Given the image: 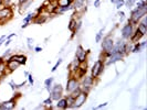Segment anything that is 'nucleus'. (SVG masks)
Instances as JSON below:
<instances>
[{"mask_svg":"<svg viewBox=\"0 0 147 110\" xmlns=\"http://www.w3.org/2000/svg\"><path fill=\"white\" fill-rule=\"evenodd\" d=\"M146 13H147V5L146 6H143V7H140V8H135L132 11V15L129 17L128 22L132 23L133 25H134V24H137V23L140 22V19L146 15Z\"/></svg>","mask_w":147,"mask_h":110,"instance_id":"nucleus-1","label":"nucleus"},{"mask_svg":"<svg viewBox=\"0 0 147 110\" xmlns=\"http://www.w3.org/2000/svg\"><path fill=\"white\" fill-rule=\"evenodd\" d=\"M86 99H88V93L84 91V90H81L78 95L74 97L73 103H72V107L71 108H74V109L75 108H81L82 106L85 103Z\"/></svg>","mask_w":147,"mask_h":110,"instance_id":"nucleus-2","label":"nucleus"},{"mask_svg":"<svg viewBox=\"0 0 147 110\" xmlns=\"http://www.w3.org/2000/svg\"><path fill=\"white\" fill-rule=\"evenodd\" d=\"M62 97H63V87L60 84L53 85L50 90V98L52 100H59Z\"/></svg>","mask_w":147,"mask_h":110,"instance_id":"nucleus-3","label":"nucleus"},{"mask_svg":"<svg viewBox=\"0 0 147 110\" xmlns=\"http://www.w3.org/2000/svg\"><path fill=\"white\" fill-rule=\"evenodd\" d=\"M12 15H13V8H0V22H8L10 19H12Z\"/></svg>","mask_w":147,"mask_h":110,"instance_id":"nucleus-4","label":"nucleus"},{"mask_svg":"<svg viewBox=\"0 0 147 110\" xmlns=\"http://www.w3.org/2000/svg\"><path fill=\"white\" fill-rule=\"evenodd\" d=\"M79 88H80V81H79V79H78L75 76H72V77H70V78L67 79L65 90L69 94L73 93V91H75V90L79 89Z\"/></svg>","mask_w":147,"mask_h":110,"instance_id":"nucleus-5","label":"nucleus"},{"mask_svg":"<svg viewBox=\"0 0 147 110\" xmlns=\"http://www.w3.org/2000/svg\"><path fill=\"white\" fill-rule=\"evenodd\" d=\"M103 69H104V63L103 61H101V59H98V61H96L95 63H94V65L92 67V71H91V76L96 79L101 74L103 73Z\"/></svg>","mask_w":147,"mask_h":110,"instance_id":"nucleus-6","label":"nucleus"},{"mask_svg":"<svg viewBox=\"0 0 147 110\" xmlns=\"http://www.w3.org/2000/svg\"><path fill=\"white\" fill-rule=\"evenodd\" d=\"M113 45H114V41H113L111 35H107V37H104L103 41H102V50L107 56L110 55V52L112 50V47H113Z\"/></svg>","mask_w":147,"mask_h":110,"instance_id":"nucleus-7","label":"nucleus"},{"mask_svg":"<svg viewBox=\"0 0 147 110\" xmlns=\"http://www.w3.org/2000/svg\"><path fill=\"white\" fill-rule=\"evenodd\" d=\"M82 77H83V78H82V83H81V85H80V87H81L82 90L88 93V90L93 86L94 78H93L92 76H84V75H83Z\"/></svg>","mask_w":147,"mask_h":110,"instance_id":"nucleus-8","label":"nucleus"},{"mask_svg":"<svg viewBox=\"0 0 147 110\" xmlns=\"http://www.w3.org/2000/svg\"><path fill=\"white\" fill-rule=\"evenodd\" d=\"M88 51H85L84 49H83V46L82 45H79L78 47H76V53H75V57L78 59V61L80 62V63H85L86 62V59H88Z\"/></svg>","mask_w":147,"mask_h":110,"instance_id":"nucleus-9","label":"nucleus"},{"mask_svg":"<svg viewBox=\"0 0 147 110\" xmlns=\"http://www.w3.org/2000/svg\"><path fill=\"white\" fill-rule=\"evenodd\" d=\"M133 32H134L133 24L128 22L127 24H125V25L122 28V31H121V33H122V37H123L124 40H128V39H131V37H132Z\"/></svg>","mask_w":147,"mask_h":110,"instance_id":"nucleus-10","label":"nucleus"},{"mask_svg":"<svg viewBox=\"0 0 147 110\" xmlns=\"http://www.w3.org/2000/svg\"><path fill=\"white\" fill-rule=\"evenodd\" d=\"M17 106V100L16 99H10L7 101L0 103V109L1 110H12Z\"/></svg>","mask_w":147,"mask_h":110,"instance_id":"nucleus-11","label":"nucleus"},{"mask_svg":"<svg viewBox=\"0 0 147 110\" xmlns=\"http://www.w3.org/2000/svg\"><path fill=\"white\" fill-rule=\"evenodd\" d=\"M124 57V54L123 53H112L109 55V61H106V64L107 65H111V64H114V63H116L117 61L119 59H122Z\"/></svg>","mask_w":147,"mask_h":110,"instance_id":"nucleus-12","label":"nucleus"},{"mask_svg":"<svg viewBox=\"0 0 147 110\" xmlns=\"http://www.w3.org/2000/svg\"><path fill=\"white\" fill-rule=\"evenodd\" d=\"M86 1L88 0H73V9L74 10H76V11H84V10H86V8H85V5H86Z\"/></svg>","mask_w":147,"mask_h":110,"instance_id":"nucleus-13","label":"nucleus"},{"mask_svg":"<svg viewBox=\"0 0 147 110\" xmlns=\"http://www.w3.org/2000/svg\"><path fill=\"white\" fill-rule=\"evenodd\" d=\"M8 59H13L17 61L20 65H24L27 63V56L23 55V54H15V55H10V57Z\"/></svg>","mask_w":147,"mask_h":110,"instance_id":"nucleus-14","label":"nucleus"},{"mask_svg":"<svg viewBox=\"0 0 147 110\" xmlns=\"http://www.w3.org/2000/svg\"><path fill=\"white\" fill-rule=\"evenodd\" d=\"M6 67L9 72H13L16 69H18L20 67V64L17 62V61H13V59H7V64H6Z\"/></svg>","mask_w":147,"mask_h":110,"instance_id":"nucleus-15","label":"nucleus"},{"mask_svg":"<svg viewBox=\"0 0 147 110\" xmlns=\"http://www.w3.org/2000/svg\"><path fill=\"white\" fill-rule=\"evenodd\" d=\"M32 3H33V0H26V1H23L21 3H19V5H18V7H19V12H20V13H23L24 11H27Z\"/></svg>","mask_w":147,"mask_h":110,"instance_id":"nucleus-16","label":"nucleus"},{"mask_svg":"<svg viewBox=\"0 0 147 110\" xmlns=\"http://www.w3.org/2000/svg\"><path fill=\"white\" fill-rule=\"evenodd\" d=\"M58 103H57V108L59 109H66L67 108V100L66 98H60L59 100H57Z\"/></svg>","mask_w":147,"mask_h":110,"instance_id":"nucleus-17","label":"nucleus"},{"mask_svg":"<svg viewBox=\"0 0 147 110\" xmlns=\"http://www.w3.org/2000/svg\"><path fill=\"white\" fill-rule=\"evenodd\" d=\"M143 37H144V35L140 33L138 30L136 29V31H135V32H133L132 37H131V40H132V42H137V41H138V40H140Z\"/></svg>","mask_w":147,"mask_h":110,"instance_id":"nucleus-18","label":"nucleus"},{"mask_svg":"<svg viewBox=\"0 0 147 110\" xmlns=\"http://www.w3.org/2000/svg\"><path fill=\"white\" fill-rule=\"evenodd\" d=\"M76 19L75 18H71L70 19V22H69V25H67V28H69V30L71 31V32H73V33H75L76 31H75V28H76Z\"/></svg>","mask_w":147,"mask_h":110,"instance_id":"nucleus-19","label":"nucleus"},{"mask_svg":"<svg viewBox=\"0 0 147 110\" xmlns=\"http://www.w3.org/2000/svg\"><path fill=\"white\" fill-rule=\"evenodd\" d=\"M137 24H138V25H137V30L140 31L143 35H145L147 32V24H145V23H143V22H140V21L138 22Z\"/></svg>","mask_w":147,"mask_h":110,"instance_id":"nucleus-20","label":"nucleus"},{"mask_svg":"<svg viewBox=\"0 0 147 110\" xmlns=\"http://www.w3.org/2000/svg\"><path fill=\"white\" fill-rule=\"evenodd\" d=\"M54 1L57 3V7H66L72 3L70 0H54Z\"/></svg>","mask_w":147,"mask_h":110,"instance_id":"nucleus-21","label":"nucleus"},{"mask_svg":"<svg viewBox=\"0 0 147 110\" xmlns=\"http://www.w3.org/2000/svg\"><path fill=\"white\" fill-rule=\"evenodd\" d=\"M54 81V78L53 77H49V78H47L45 81H44V86H45V89L50 93V90H51V87H52V83Z\"/></svg>","mask_w":147,"mask_h":110,"instance_id":"nucleus-22","label":"nucleus"},{"mask_svg":"<svg viewBox=\"0 0 147 110\" xmlns=\"http://www.w3.org/2000/svg\"><path fill=\"white\" fill-rule=\"evenodd\" d=\"M34 15H36L34 13H29V15L23 19V22H24V23H30V22L34 19Z\"/></svg>","mask_w":147,"mask_h":110,"instance_id":"nucleus-23","label":"nucleus"},{"mask_svg":"<svg viewBox=\"0 0 147 110\" xmlns=\"http://www.w3.org/2000/svg\"><path fill=\"white\" fill-rule=\"evenodd\" d=\"M136 1H137V0H125V3H124V5H125L128 9H131V8L136 3Z\"/></svg>","mask_w":147,"mask_h":110,"instance_id":"nucleus-24","label":"nucleus"},{"mask_svg":"<svg viewBox=\"0 0 147 110\" xmlns=\"http://www.w3.org/2000/svg\"><path fill=\"white\" fill-rule=\"evenodd\" d=\"M103 31H104V28L103 29H101L100 30V32L96 34V37H95V41L98 43V42H101L102 41V37H103Z\"/></svg>","mask_w":147,"mask_h":110,"instance_id":"nucleus-25","label":"nucleus"},{"mask_svg":"<svg viewBox=\"0 0 147 110\" xmlns=\"http://www.w3.org/2000/svg\"><path fill=\"white\" fill-rule=\"evenodd\" d=\"M142 51V47H140V42L138 43H135V45H134V47H132V51L133 53H138V52Z\"/></svg>","mask_w":147,"mask_h":110,"instance_id":"nucleus-26","label":"nucleus"},{"mask_svg":"<svg viewBox=\"0 0 147 110\" xmlns=\"http://www.w3.org/2000/svg\"><path fill=\"white\" fill-rule=\"evenodd\" d=\"M124 3H125V0H116V2H115L116 9H117V10H119L121 8L124 6Z\"/></svg>","mask_w":147,"mask_h":110,"instance_id":"nucleus-27","label":"nucleus"},{"mask_svg":"<svg viewBox=\"0 0 147 110\" xmlns=\"http://www.w3.org/2000/svg\"><path fill=\"white\" fill-rule=\"evenodd\" d=\"M52 101H53V100L49 97L48 99H45V100L43 101V105L45 106V107H50V108H52Z\"/></svg>","mask_w":147,"mask_h":110,"instance_id":"nucleus-28","label":"nucleus"},{"mask_svg":"<svg viewBox=\"0 0 147 110\" xmlns=\"http://www.w3.org/2000/svg\"><path fill=\"white\" fill-rule=\"evenodd\" d=\"M62 62H63V59H60L59 61H58V62L55 63V65H54V66H53V67H52L51 72H55V71H57V68L59 67V65H60V64H61V63H62Z\"/></svg>","mask_w":147,"mask_h":110,"instance_id":"nucleus-29","label":"nucleus"},{"mask_svg":"<svg viewBox=\"0 0 147 110\" xmlns=\"http://www.w3.org/2000/svg\"><path fill=\"white\" fill-rule=\"evenodd\" d=\"M27 41H28V49H29L30 51H32V44H33V39H31V37H28V39H27Z\"/></svg>","mask_w":147,"mask_h":110,"instance_id":"nucleus-30","label":"nucleus"},{"mask_svg":"<svg viewBox=\"0 0 147 110\" xmlns=\"http://www.w3.org/2000/svg\"><path fill=\"white\" fill-rule=\"evenodd\" d=\"M11 53H12V50H10V49H8L7 51L3 53V55H2V57H10V55H11Z\"/></svg>","mask_w":147,"mask_h":110,"instance_id":"nucleus-31","label":"nucleus"},{"mask_svg":"<svg viewBox=\"0 0 147 110\" xmlns=\"http://www.w3.org/2000/svg\"><path fill=\"white\" fill-rule=\"evenodd\" d=\"M117 15L119 17V19H121V21L124 19V15H125V13H124V11H118Z\"/></svg>","mask_w":147,"mask_h":110,"instance_id":"nucleus-32","label":"nucleus"},{"mask_svg":"<svg viewBox=\"0 0 147 110\" xmlns=\"http://www.w3.org/2000/svg\"><path fill=\"white\" fill-rule=\"evenodd\" d=\"M28 81H29L30 85H33L34 81H33V78H32V75H28Z\"/></svg>","mask_w":147,"mask_h":110,"instance_id":"nucleus-33","label":"nucleus"},{"mask_svg":"<svg viewBox=\"0 0 147 110\" xmlns=\"http://www.w3.org/2000/svg\"><path fill=\"white\" fill-rule=\"evenodd\" d=\"M100 3H101V0H95V1H94V7L98 8L100 7Z\"/></svg>","mask_w":147,"mask_h":110,"instance_id":"nucleus-34","label":"nucleus"},{"mask_svg":"<svg viewBox=\"0 0 147 110\" xmlns=\"http://www.w3.org/2000/svg\"><path fill=\"white\" fill-rule=\"evenodd\" d=\"M107 103H102V105H100V106H97L96 108H97V109H101V108H103V107H105V106H107Z\"/></svg>","mask_w":147,"mask_h":110,"instance_id":"nucleus-35","label":"nucleus"},{"mask_svg":"<svg viewBox=\"0 0 147 110\" xmlns=\"http://www.w3.org/2000/svg\"><path fill=\"white\" fill-rule=\"evenodd\" d=\"M42 51V47H40V46H37V47H34V52H37V53H39V52Z\"/></svg>","mask_w":147,"mask_h":110,"instance_id":"nucleus-36","label":"nucleus"},{"mask_svg":"<svg viewBox=\"0 0 147 110\" xmlns=\"http://www.w3.org/2000/svg\"><path fill=\"white\" fill-rule=\"evenodd\" d=\"M11 43V41H10V40H9V39H8L7 41H6V42H5V46H8V45H9V44Z\"/></svg>","mask_w":147,"mask_h":110,"instance_id":"nucleus-37","label":"nucleus"},{"mask_svg":"<svg viewBox=\"0 0 147 110\" xmlns=\"http://www.w3.org/2000/svg\"><path fill=\"white\" fill-rule=\"evenodd\" d=\"M29 24H30V23H24V24H22V25H21V29H24V28H27V27H28Z\"/></svg>","mask_w":147,"mask_h":110,"instance_id":"nucleus-38","label":"nucleus"},{"mask_svg":"<svg viewBox=\"0 0 147 110\" xmlns=\"http://www.w3.org/2000/svg\"><path fill=\"white\" fill-rule=\"evenodd\" d=\"M16 37V34H15V33H12V34H10V35L8 37V39L10 40V39H11V37Z\"/></svg>","mask_w":147,"mask_h":110,"instance_id":"nucleus-39","label":"nucleus"},{"mask_svg":"<svg viewBox=\"0 0 147 110\" xmlns=\"http://www.w3.org/2000/svg\"><path fill=\"white\" fill-rule=\"evenodd\" d=\"M23 1H26V0H18V2H19V3H21V2H23Z\"/></svg>","mask_w":147,"mask_h":110,"instance_id":"nucleus-40","label":"nucleus"},{"mask_svg":"<svg viewBox=\"0 0 147 110\" xmlns=\"http://www.w3.org/2000/svg\"><path fill=\"white\" fill-rule=\"evenodd\" d=\"M111 2H112V3H115V2H116V0H111Z\"/></svg>","mask_w":147,"mask_h":110,"instance_id":"nucleus-41","label":"nucleus"},{"mask_svg":"<svg viewBox=\"0 0 147 110\" xmlns=\"http://www.w3.org/2000/svg\"><path fill=\"white\" fill-rule=\"evenodd\" d=\"M2 6V0H0V7Z\"/></svg>","mask_w":147,"mask_h":110,"instance_id":"nucleus-42","label":"nucleus"},{"mask_svg":"<svg viewBox=\"0 0 147 110\" xmlns=\"http://www.w3.org/2000/svg\"><path fill=\"white\" fill-rule=\"evenodd\" d=\"M70 1H71V2H73V0H70Z\"/></svg>","mask_w":147,"mask_h":110,"instance_id":"nucleus-43","label":"nucleus"}]
</instances>
